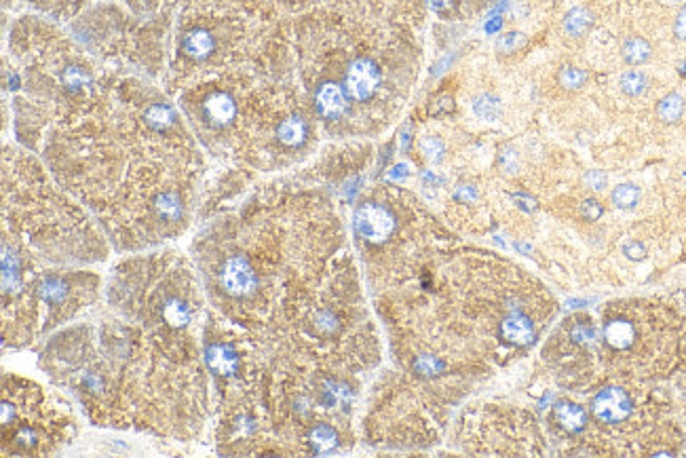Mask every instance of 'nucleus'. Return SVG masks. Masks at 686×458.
Masks as SVG:
<instances>
[{
	"label": "nucleus",
	"mask_w": 686,
	"mask_h": 458,
	"mask_svg": "<svg viewBox=\"0 0 686 458\" xmlns=\"http://www.w3.org/2000/svg\"><path fill=\"white\" fill-rule=\"evenodd\" d=\"M355 230L369 243H383L393 235L395 218L387 207L378 203H365L355 211Z\"/></svg>",
	"instance_id": "f257e3e1"
},
{
	"label": "nucleus",
	"mask_w": 686,
	"mask_h": 458,
	"mask_svg": "<svg viewBox=\"0 0 686 458\" xmlns=\"http://www.w3.org/2000/svg\"><path fill=\"white\" fill-rule=\"evenodd\" d=\"M632 410H634L632 397L628 395V391H623L619 386L602 389L594 397V402H591V414L604 424H619L623 420H628Z\"/></svg>",
	"instance_id": "f03ea898"
},
{
	"label": "nucleus",
	"mask_w": 686,
	"mask_h": 458,
	"mask_svg": "<svg viewBox=\"0 0 686 458\" xmlns=\"http://www.w3.org/2000/svg\"><path fill=\"white\" fill-rule=\"evenodd\" d=\"M380 85V70L369 57H359L349 66L345 91L355 102H365L374 96V91Z\"/></svg>",
	"instance_id": "7ed1b4c3"
},
{
	"label": "nucleus",
	"mask_w": 686,
	"mask_h": 458,
	"mask_svg": "<svg viewBox=\"0 0 686 458\" xmlns=\"http://www.w3.org/2000/svg\"><path fill=\"white\" fill-rule=\"evenodd\" d=\"M220 281H222V287L231 296L252 294V290H256V283H258L252 264H249L243 256H233L224 262L222 272H220Z\"/></svg>",
	"instance_id": "20e7f679"
},
{
	"label": "nucleus",
	"mask_w": 686,
	"mask_h": 458,
	"mask_svg": "<svg viewBox=\"0 0 686 458\" xmlns=\"http://www.w3.org/2000/svg\"><path fill=\"white\" fill-rule=\"evenodd\" d=\"M347 91L336 83H325L317 89V110L325 118H338L342 112L347 110Z\"/></svg>",
	"instance_id": "39448f33"
},
{
	"label": "nucleus",
	"mask_w": 686,
	"mask_h": 458,
	"mask_svg": "<svg viewBox=\"0 0 686 458\" xmlns=\"http://www.w3.org/2000/svg\"><path fill=\"white\" fill-rule=\"evenodd\" d=\"M501 334H503V338L511 345H530L535 338V325L526 315L515 313V315H509L503 321Z\"/></svg>",
	"instance_id": "423d86ee"
},
{
	"label": "nucleus",
	"mask_w": 686,
	"mask_h": 458,
	"mask_svg": "<svg viewBox=\"0 0 686 458\" xmlns=\"http://www.w3.org/2000/svg\"><path fill=\"white\" fill-rule=\"evenodd\" d=\"M604 338L606 342L617 349V351H625L634 345L636 340V329L630 321L625 319H612L604 327Z\"/></svg>",
	"instance_id": "0eeeda50"
},
{
	"label": "nucleus",
	"mask_w": 686,
	"mask_h": 458,
	"mask_svg": "<svg viewBox=\"0 0 686 458\" xmlns=\"http://www.w3.org/2000/svg\"><path fill=\"white\" fill-rule=\"evenodd\" d=\"M553 412H555V418H557L559 426L566 429L568 433H581L585 429L587 412L581 406L570 404V402H559Z\"/></svg>",
	"instance_id": "6e6552de"
},
{
	"label": "nucleus",
	"mask_w": 686,
	"mask_h": 458,
	"mask_svg": "<svg viewBox=\"0 0 686 458\" xmlns=\"http://www.w3.org/2000/svg\"><path fill=\"white\" fill-rule=\"evenodd\" d=\"M621 55H623V59H625V64L636 68V66L646 64L648 59L652 57V47L642 36H630L621 45Z\"/></svg>",
	"instance_id": "1a4fd4ad"
},
{
	"label": "nucleus",
	"mask_w": 686,
	"mask_h": 458,
	"mask_svg": "<svg viewBox=\"0 0 686 458\" xmlns=\"http://www.w3.org/2000/svg\"><path fill=\"white\" fill-rule=\"evenodd\" d=\"M686 112V100L676 94V91H672V94L663 96L657 104V118L661 120V123L665 125H676L682 120Z\"/></svg>",
	"instance_id": "9d476101"
},
{
	"label": "nucleus",
	"mask_w": 686,
	"mask_h": 458,
	"mask_svg": "<svg viewBox=\"0 0 686 458\" xmlns=\"http://www.w3.org/2000/svg\"><path fill=\"white\" fill-rule=\"evenodd\" d=\"M594 21H596V17H594V13H591L589 9L575 7V9H570L564 15V32L568 36H572V39H581V36H585L589 32L591 25H594Z\"/></svg>",
	"instance_id": "9b49d317"
},
{
	"label": "nucleus",
	"mask_w": 686,
	"mask_h": 458,
	"mask_svg": "<svg viewBox=\"0 0 686 458\" xmlns=\"http://www.w3.org/2000/svg\"><path fill=\"white\" fill-rule=\"evenodd\" d=\"M205 112L209 116L211 123L217 125H224L233 118L235 114V104L226 94H213L207 102H205Z\"/></svg>",
	"instance_id": "f8f14e48"
},
{
	"label": "nucleus",
	"mask_w": 686,
	"mask_h": 458,
	"mask_svg": "<svg viewBox=\"0 0 686 458\" xmlns=\"http://www.w3.org/2000/svg\"><path fill=\"white\" fill-rule=\"evenodd\" d=\"M306 133H308V127L304 123V118H300V116L286 118L283 123L279 125V129H277L279 140H281V144H286V146H298V144H302L304 138H306Z\"/></svg>",
	"instance_id": "ddd939ff"
},
{
	"label": "nucleus",
	"mask_w": 686,
	"mask_h": 458,
	"mask_svg": "<svg viewBox=\"0 0 686 458\" xmlns=\"http://www.w3.org/2000/svg\"><path fill=\"white\" fill-rule=\"evenodd\" d=\"M648 85H650L648 76L642 70H636V68L625 70L619 78V87L623 91V96H628V98H642L648 91Z\"/></svg>",
	"instance_id": "4468645a"
},
{
	"label": "nucleus",
	"mask_w": 686,
	"mask_h": 458,
	"mask_svg": "<svg viewBox=\"0 0 686 458\" xmlns=\"http://www.w3.org/2000/svg\"><path fill=\"white\" fill-rule=\"evenodd\" d=\"M211 49H213V41L205 30H193V32L184 36V51L197 59L207 57L211 53Z\"/></svg>",
	"instance_id": "2eb2a0df"
},
{
	"label": "nucleus",
	"mask_w": 686,
	"mask_h": 458,
	"mask_svg": "<svg viewBox=\"0 0 686 458\" xmlns=\"http://www.w3.org/2000/svg\"><path fill=\"white\" fill-rule=\"evenodd\" d=\"M642 199V190L640 186L632 184V182H623V184L612 188L610 201L617 209H634Z\"/></svg>",
	"instance_id": "dca6fc26"
},
{
	"label": "nucleus",
	"mask_w": 686,
	"mask_h": 458,
	"mask_svg": "<svg viewBox=\"0 0 686 458\" xmlns=\"http://www.w3.org/2000/svg\"><path fill=\"white\" fill-rule=\"evenodd\" d=\"M473 112L482 120H498L503 114V104L492 94H482L473 100Z\"/></svg>",
	"instance_id": "f3484780"
},
{
	"label": "nucleus",
	"mask_w": 686,
	"mask_h": 458,
	"mask_svg": "<svg viewBox=\"0 0 686 458\" xmlns=\"http://www.w3.org/2000/svg\"><path fill=\"white\" fill-rule=\"evenodd\" d=\"M557 80L566 91H579L587 85L589 80V72L579 68V66H564L557 74Z\"/></svg>",
	"instance_id": "a211bd4d"
},
{
	"label": "nucleus",
	"mask_w": 686,
	"mask_h": 458,
	"mask_svg": "<svg viewBox=\"0 0 686 458\" xmlns=\"http://www.w3.org/2000/svg\"><path fill=\"white\" fill-rule=\"evenodd\" d=\"M209 363H211V368L217 372V374H231L235 370V363L237 359L233 357L231 349L228 347H213L209 351Z\"/></svg>",
	"instance_id": "6ab92c4d"
},
{
	"label": "nucleus",
	"mask_w": 686,
	"mask_h": 458,
	"mask_svg": "<svg viewBox=\"0 0 686 458\" xmlns=\"http://www.w3.org/2000/svg\"><path fill=\"white\" fill-rule=\"evenodd\" d=\"M310 446L315 448V452H330L336 446V431L328 424H317L313 431H310Z\"/></svg>",
	"instance_id": "aec40b11"
},
{
	"label": "nucleus",
	"mask_w": 686,
	"mask_h": 458,
	"mask_svg": "<svg viewBox=\"0 0 686 458\" xmlns=\"http://www.w3.org/2000/svg\"><path fill=\"white\" fill-rule=\"evenodd\" d=\"M528 43V36L524 32H505L496 39V51L498 53H503V55H511L515 51H519L524 45Z\"/></svg>",
	"instance_id": "412c9836"
},
{
	"label": "nucleus",
	"mask_w": 686,
	"mask_h": 458,
	"mask_svg": "<svg viewBox=\"0 0 686 458\" xmlns=\"http://www.w3.org/2000/svg\"><path fill=\"white\" fill-rule=\"evenodd\" d=\"M420 152L425 155L427 161L431 163H440L446 155V146L440 138H435V135H429V138H422L420 140Z\"/></svg>",
	"instance_id": "4be33fe9"
},
{
	"label": "nucleus",
	"mask_w": 686,
	"mask_h": 458,
	"mask_svg": "<svg viewBox=\"0 0 686 458\" xmlns=\"http://www.w3.org/2000/svg\"><path fill=\"white\" fill-rule=\"evenodd\" d=\"M498 163H501L503 171L509 173V175H515L522 167V161H519V152L513 148V146H505L501 148V152H498Z\"/></svg>",
	"instance_id": "5701e85b"
},
{
	"label": "nucleus",
	"mask_w": 686,
	"mask_h": 458,
	"mask_svg": "<svg viewBox=\"0 0 686 458\" xmlns=\"http://www.w3.org/2000/svg\"><path fill=\"white\" fill-rule=\"evenodd\" d=\"M583 184H585L589 190L600 193V190H604V188L608 186V175H606V171H602V169H589V171H585V175H583Z\"/></svg>",
	"instance_id": "b1692460"
},
{
	"label": "nucleus",
	"mask_w": 686,
	"mask_h": 458,
	"mask_svg": "<svg viewBox=\"0 0 686 458\" xmlns=\"http://www.w3.org/2000/svg\"><path fill=\"white\" fill-rule=\"evenodd\" d=\"M414 368L422 374V376H435V374H440L444 370V363L438 359V357H431V355H422L416 359L414 363Z\"/></svg>",
	"instance_id": "393cba45"
},
{
	"label": "nucleus",
	"mask_w": 686,
	"mask_h": 458,
	"mask_svg": "<svg viewBox=\"0 0 686 458\" xmlns=\"http://www.w3.org/2000/svg\"><path fill=\"white\" fill-rule=\"evenodd\" d=\"M602 213H604V205L596 199H585L581 203V216L587 220V222H596L602 218Z\"/></svg>",
	"instance_id": "a878e982"
},
{
	"label": "nucleus",
	"mask_w": 686,
	"mask_h": 458,
	"mask_svg": "<svg viewBox=\"0 0 686 458\" xmlns=\"http://www.w3.org/2000/svg\"><path fill=\"white\" fill-rule=\"evenodd\" d=\"M623 254H625L634 262H640V260L646 258V246H644V243H640V241H630V243H625V246H623Z\"/></svg>",
	"instance_id": "bb28decb"
},
{
	"label": "nucleus",
	"mask_w": 686,
	"mask_h": 458,
	"mask_svg": "<svg viewBox=\"0 0 686 458\" xmlns=\"http://www.w3.org/2000/svg\"><path fill=\"white\" fill-rule=\"evenodd\" d=\"M674 36H676V41H680V43L686 41V3L680 7L678 15H676V19H674Z\"/></svg>",
	"instance_id": "cd10ccee"
},
{
	"label": "nucleus",
	"mask_w": 686,
	"mask_h": 458,
	"mask_svg": "<svg viewBox=\"0 0 686 458\" xmlns=\"http://www.w3.org/2000/svg\"><path fill=\"white\" fill-rule=\"evenodd\" d=\"M572 336H575V340H577V342L596 340V331H594V327H589V325H579V327L572 331Z\"/></svg>",
	"instance_id": "c85d7f7f"
},
{
	"label": "nucleus",
	"mask_w": 686,
	"mask_h": 458,
	"mask_svg": "<svg viewBox=\"0 0 686 458\" xmlns=\"http://www.w3.org/2000/svg\"><path fill=\"white\" fill-rule=\"evenodd\" d=\"M454 197L460 199V201H464V203H469V201H473V199L478 197V190H475V186L464 184V186H458V188H456Z\"/></svg>",
	"instance_id": "c756f323"
},
{
	"label": "nucleus",
	"mask_w": 686,
	"mask_h": 458,
	"mask_svg": "<svg viewBox=\"0 0 686 458\" xmlns=\"http://www.w3.org/2000/svg\"><path fill=\"white\" fill-rule=\"evenodd\" d=\"M515 203H517V207L524 209V211H535V209H537V201H535V199H530V197H526V195L515 197Z\"/></svg>",
	"instance_id": "7c9ffc66"
},
{
	"label": "nucleus",
	"mask_w": 686,
	"mask_h": 458,
	"mask_svg": "<svg viewBox=\"0 0 686 458\" xmlns=\"http://www.w3.org/2000/svg\"><path fill=\"white\" fill-rule=\"evenodd\" d=\"M408 165H403V163H399V165H395L391 171H389V179H403L405 175H408Z\"/></svg>",
	"instance_id": "2f4dec72"
},
{
	"label": "nucleus",
	"mask_w": 686,
	"mask_h": 458,
	"mask_svg": "<svg viewBox=\"0 0 686 458\" xmlns=\"http://www.w3.org/2000/svg\"><path fill=\"white\" fill-rule=\"evenodd\" d=\"M680 182H682V184L686 186V167H682V169H680Z\"/></svg>",
	"instance_id": "473e14b6"
},
{
	"label": "nucleus",
	"mask_w": 686,
	"mask_h": 458,
	"mask_svg": "<svg viewBox=\"0 0 686 458\" xmlns=\"http://www.w3.org/2000/svg\"><path fill=\"white\" fill-rule=\"evenodd\" d=\"M661 3H665V5H676V3H680V0H661Z\"/></svg>",
	"instance_id": "72a5a7b5"
},
{
	"label": "nucleus",
	"mask_w": 686,
	"mask_h": 458,
	"mask_svg": "<svg viewBox=\"0 0 686 458\" xmlns=\"http://www.w3.org/2000/svg\"><path fill=\"white\" fill-rule=\"evenodd\" d=\"M682 74H686V66H682V70H680Z\"/></svg>",
	"instance_id": "f704fd0d"
}]
</instances>
